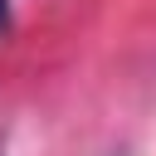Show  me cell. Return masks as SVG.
I'll list each match as a JSON object with an SVG mask.
<instances>
[{
    "label": "cell",
    "instance_id": "cell-1",
    "mask_svg": "<svg viewBox=\"0 0 156 156\" xmlns=\"http://www.w3.org/2000/svg\"><path fill=\"white\" fill-rule=\"evenodd\" d=\"M10 29V0H0V34Z\"/></svg>",
    "mask_w": 156,
    "mask_h": 156
}]
</instances>
